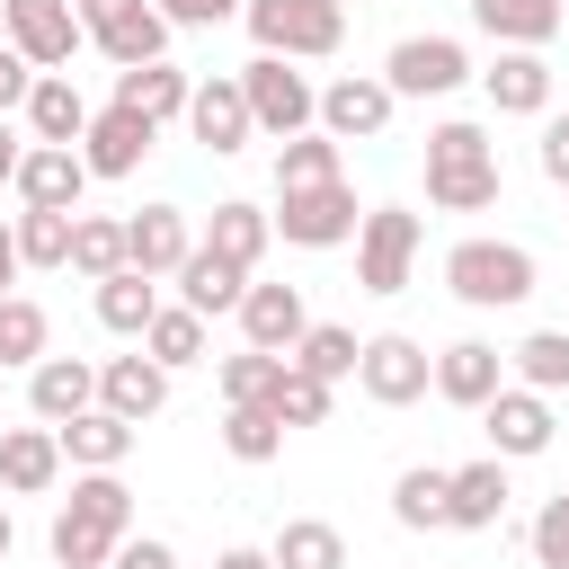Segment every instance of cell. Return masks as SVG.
Here are the masks:
<instances>
[{"label":"cell","instance_id":"1","mask_svg":"<svg viewBox=\"0 0 569 569\" xmlns=\"http://www.w3.org/2000/svg\"><path fill=\"white\" fill-rule=\"evenodd\" d=\"M498 187H507V169H498L489 124L445 116V124L427 133V204H436V213H489Z\"/></svg>","mask_w":569,"mask_h":569},{"label":"cell","instance_id":"2","mask_svg":"<svg viewBox=\"0 0 569 569\" xmlns=\"http://www.w3.org/2000/svg\"><path fill=\"white\" fill-rule=\"evenodd\" d=\"M445 284H453V302H471V311H516L533 284H542V267H533V249L525 240H453L445 249Z\"/></svg>","mask_w":569,"mask_h":569},{"label":"cell","instance_id":"3","mask_svg":"<svg viewBox=\"0 0 569 569\" xmlns=\"http://www.w3.org/2000/svg\"><path fill=\"white\" fill-rule=\"evenodd\" d=\"M240 27L276 62H329L347 44V9L338 0H240Z\"/></svg>","mask_w":569,"mask_h":569},{"label":"cell","instance_id":"4","mask_svg":"<svg viewBox=\"0 0 569 569\" xmlns=\"http://www.w3.org/2000/svg\"><path fill=\"white\" fill-rule=\"evenodd\" d=\"M231 80H240L249 124H258L267 142H293V133L320 124V80H311V71H293V62H276V53H249Z\"/></svg>","mask_w":569,"mask_h":569},{"label":"cell","instance_id":"5","mask_svg":"<svg viewBox=\"0 0 569 569\" xmlns=\"http://www.w3.org/2000/svg\"><path fill=\"white\" fill-rule=\"evenodd\" d=\"M71 18H80V36H89L116 71H133V62H169V36H178L151 0H71Z\"/></svg>","mask_w":569,"mask_h":569},{"label":"cell","instance_id":"6","mask_svg":"<svg viewBox=\"0 0 569 569\" xmlns=\"http://www.w3.org/2000/svg\"><path fill=\"white\" fill-rule=\"evenodd\" d=\"M418 249H427V231H418L409 204H365V222H356V284L365 293H400L418 276Z\"/></svg>","mask_w":569,"mask_h":569},{"label":"cell","instance_id":"7","mask_svg":"<svg viewBox=\"0 0 569 569\" xmlns=\"http://www.w3.org/2000/svg\"><path fill=\"white\" fill-rule=\"evenodd\" d=\"M356 391H365L373 409H409V400L436 391V356H427L409 329H373L365 356H356Z\"/></svg>","mask_w":569,"mask_h":569},{"label":"cell","instance_id":"8","mask_svg":"<svg viewBox=\"0 0 569 569\" xmlns=\"http://www.w3.org/2000/svg\"><path fill=\"white\" fill-rule=\"evenodd\" d=\"M267 222H276V240H293V249H338V240H356L365 204H356L347 178H329V187H293V196H276Z\"/></svg>","mask_w":569,"mask_h":569},{"label":"cell","instance_id":"9","mask_svg":"<svg viewBox=\"0 0 569 569\" xmlns=\"http://www.w3.org/2000/svg\"><path fill=\"white\" fill-rule=\"evenodd\" d=\"M462 80H471V53L453 36H400L382 53V89L391 98H453Z\"/></svg>","mask_w":569,"mask_h":569},{"label":"cell","instance_id":"10","mask_svg":"<svg viewBox=\"0 0 569 569\" xmlns=\"http://www.w3.org/2000/svg\"><path fill=\"white\" fill-rule=\"evenodd\" d=\"M391 89H382V71H338V80H320V133L347 151V142H382L391 133Z\"/></svg>","mask_w":569,"mask_h":569},{"label":"cell","instance_id":"11","mask_svg":"<svg viewBox=\"0 0 569 569\" xmlns=\"http://www.w3.org/2000/svg\"><path fill=\"white\" fill-rule=\"evenodd\" d=\"M0 44H9V53H27L36 71H62L89 36H80L71 0H0Z\"/></svg>","mask_w":569,"mask_h":569},{"label":"cell","instance_id":"12","mask_svg":"<svg viewBox=\"0 0 569 569\" xmlns=\"http://www.w3.org/2000/svg\"><path fill=\"white\" fill-rule=\"evenodd\" d=\"M480 436H489V453H498V462H533V453H551L560 418H551V400H542V391L507 382V391L480 409Z\"/></svg>","mask_w":569,"mask_h":569},{"label":"cell","instance_id":"13","mask_svg":"<svg viewBox=\"0 0 569 569\" xmlns=\"http://www.w3.org/2000/svg\"><path fill=\"white\" fill-rule=\"evenodd\" d=\"M187 133H196L213 160H231V151H249V142H258L249 98H240V80H231V71H213V80H196V89H187Z\"/></svg>","mask_w":569,"mask_h":569},{"label":"cell","instance_id":"14","mask_svg":"<svg viewBox=\"0 0 569 569\" xmlns=\"http://www.w3.org/2000/svg\"><path fill=\"white\" fill-rule=\"evenodd\" d=\"M151 142H160V124L124 116V107H89V133H80V169H89V178H133V169L151 160Z\"/></svg>","mask_w":569,"mask_h":569},{"label":"cell","instance_id":"15","mask_svg":"<svg viewBox=\"0 0 569 569\" xmlns=\"http://www.w3.org/2000/svg\"><path fill=\"white\" fill-rule=\"evenodd\" d=\"M18 204L27 213H80V196H89V169H80V151H62V142H27V160H18Z\"/></svg>","mask_w":569,"mask_h":569},{"label":"cell","instance_id":"16","mask_svg":"<svg viewBox=\"0 0 569 569\" xmlns=\"http://www.w3.org/2000/svg\"><path fill=\"white\" fill-rule=\"evenodd\" d=\"M187 249H196V231H187V204H142V213H124V267L133 276H178L187 267Z\"/></svg>","mask_w":569,"mask_h":569},{"label":"cell","instance_id":"17","mask_svg":"<svg viewBox=\"0 0 569 569\" xmlns=\"http://www.w3.org/2000/svg\"><path fill=\"white\" fill-rule=\"evenodd\" d=\"M240 347H258V356H293V338L311 329V311H302V284H258L249 276V293H240Z\"/></svg>","mask_w":569,"mask_h":569},{"label":"cell","instance_id":"18","mask_svg":"<svg viewBox=\"0 0 569 569\" xmlns=\"http://www.w3.org/2000/svg\"><path fill=\"white\" fill-rule=\"evenodd\" d=\"M507 498H516V489H507V462H498V453L445 471V525H453V533H498Z\"/></svg>","mask_w":569,"mask_h":569},{"label":"cell","instance_id":"19","mask_svg":"<svg viewBox=\"0 0 569 569\" xmlns=\"http://www.w3.org/2000/svg\"><path fill=\"white\" fill-rule=\"evenodd\" d=\"M507 391V356L489 347V338H453V347H436V400H453V409H489Z\"/></svg>","mask_w":569,"mask_h":569},{"label":"cell","instance_id":"20","mask_svg":"<svg viewBox=\"0 0 569 569\" xmlns=\"http://www.w3.org/2000/svg\"><path fill=\"white\" fill-rule=\"evenodd\" d=\"M27 409H36V427H62V418L98 409V365L89 356H36L27 365Z\"/></svg>","mask_w":569,"mask_h":569},{"label":"cell","instance_id":"21","mask_svg":"<svg viewBox=\"0 0 569 569\" xmlns=\"http://www.w3.org/2000/svg\"><path fill=\"white\" fill-rule=\"evenodd\" d=\"M471 27H480L498 53H542V44L569 27V9H560V0H471Z\"/></svg>","mask_w":569,"mask_h":569},{"label":"cell","instance_id":"22","mask_svg":"<svg viewBox=\"0 0 569 569\" xmlns=\"http://www.w3.org/2000/svg\"><path fill=\"white\" fill-rule=\"evenodd\" d=\"M27 142H62V151H80V133H89V98H80V80L71 71H36V89H27Z\"/></svg>","mask_w":569,"mask_h":569},{"label":"cell","instance_id":"23","mask_svg":"<svg viewBox=\"0 0 569 569\" xmlns=\"http://www.w3.org/2000/svg\"><path fill=\"white\" fill-rule=\"evenodd\" d=\"M489 116H551V62L542 53H498L489 71H471Z\"/></svg>","mask_w":569,"mask_h":569},{"label":"cell","instance_id":"24","mask_svg":"<svg viewBox=\"0 0 569 569\" xmlns=\"http://www.w3.org/2000/svg\"><path fill=\"white\" fill-rule=\"evenodd\" d=\"M98 409H116L124 427H142V418L169 409V373H160L151 356H107V365H98Z\"/></svg>","mask_w":569,"mask_h":569},{"label":"cell","instance_id":"25","mask_svg":"<svg viewBox=\"0 0 569 569\" xmlns=\"http://www.w3.org/2000/svg\"><path fill=\"white\" fill-rule=\"evenodd\" d=\"M133 436H142V427H124L116 409H80V418H62V427H53V445H62V462H71V471H124Z\"/></svg>","mask_w":569,"mask_h":569},{"label":"cell","instance_id":"26","mask_svg":"<svg viewBox=\"0 0 569 569\" xmlns=\"http://www.w3.org/2000/svg\"><path fill=\"white\" fill-rule=\"evenodd\" d=\"M187 71L178 62H133V71H116V98L107 107H124V116H142V124H178L187 116Z\"/></svg>","mask_w":569,"mask_h":569},{"label":"cell","instance_id":"27","mask_svg":"<svg viewBox=\"0 0 569 569\" xmlns=\"http://www.w3.org/2000/svg\"><path fill=\"white\" fill-rule=\"evenodd\" d=\"M53 480H62L53 427H0V489H9V498H44Z\"/></svg>","mask_w":569,"mask_h":569},{"label":"cell","instance_id":"28","mask_svg":"<svg viewBox=\"0 0 569 569\" xmlns=\"http://www.w3.org/2000/svg\"><path fill=\"white\" fill-rule=\"evenodd\" d=\"M267 240H276V222H267V204H249V196H222V204H213V222H204V249H213V258H231V267H249V276H258Z\"/></svg>","mask_w":569,"mask_h":569},{"label":"cell","instance_id":"29","mask_svg":"<svg viewBox=\"0 0 569 569\" xmlns=\"http://www.w3.org/2000/svg\"><path fill=\"white\" fill-rule=\"evenodd\" d=\"M240 293H249V267H231V258H213V249L196 240L187 267H178V302H187L196 320H213V311H240Z\"/></svg>","mask_w":569,"mask_h":569},{"label":"cell","instance_id":"30","mask_svg":"<svg viewBox=\"0 0 569 569\" xmlns=\"http://www.w3.org/2000/svg\"><path fill=\"white\" fill-rule=\"evenodd\" d=\"M356 356H365V338H356L347 320H311V329L293 338V356H284V365H302L311 382H329V391H338V382H356Z\"/></svg>","mask_w":569,"mask_h":569},{"label":"cell","instance_id":"31","mask_svg":"<svg viewBox=\"0 0 569 569\" xmlns=\"http://www.w3.org/2000/svg\"><path fill=\"white\" fill-rule=\"evenodd\" d=\"M267 560L276 569H347V533L329 516H284L276 542H267Z\"/></svg>","mask_w":569,"mask_h":569},{"label":"cell","instance_id":"32","mask_svg":"<svg viewBox=\"0 0 569 569\" xmlns=\"http://www.w3.org/2000/svg\"><path fill=\"white\" fill-rule=\"evenodd\" d=\"M89 302H98V329H116V338H133V347H142V329L160 320V284H151V276H133V267H124V276H107Z\"/></svg>","mask_w":569,"mask_h":569},{"label":"cell","instance_id":"33","mask_svg":"<svg viewBox=\"0 0 569 569\" xmlns=\"http://www.w3.org/2000/svg\"><path fill=\"white\" fill-rule=\"evenodd\" d=\"M507 382L560 400V391H569V329H533V338H516V347H507Z\"/></svg>","mask_w":569,"mask_h":569},{"label":"cell","instance_id":"34","mask_svg":"<svg viewBox=\"0 0 569 569\" xmlns=\"http://www.w3.org/2000/svg\"><path fill=\"white\" fill-rule=\"evenodd\" d=\"M258 409H267L284 436H293V427H329V382H311L302 365H276V382H267Z\"/></svg>","mask_w":569,"mask_h":569},{"label":"cell","instance_id":"35","mask_svg":"<svg viewBox=\"0 0 569 569\" xmlns=\"http://www.w3.org/2000/svg\"><path fill=\"white\" fill-rule=\"evenodd\" d=\"M36 356H53V320H44V302L0 293V373H18V365H36Z\"/></svg>","mask_w":569,"mask_h":569},{"label":"cell","instance_id":"36","mask_svg":"<svg viewBox=\"0 0 569 569\" xmlns=\"http://www.w3.org/2000/svg\"><path fill=\"white\" fill-rule=\"evenodd\" d=\"M329 178H347L338 169V142L311 124V133H293V142H276V196H293V187H329Z\"/></svg>","mask_w":569,"mask_h":569},{"label":"cell","instance_id":"37","mask_svg":"<svg viewBox=\"0 0 569 569\" xmlns=\"http://www.w3.org/2000/svg\"><path fill=\"white\" fill-rule=\"evenodd\" d=\"M71 276H89V284L124 276V222L116 213H80L71 222Z\"/></svg>","mask_w":569,"mask_h":569},{"label":"cell","instance_id":"38","mask_svg":"<svg viewBox=\"0 0 569 569\" xmlns=\"http://www.w3.org/2000/svg\"><path fill=\"white\" fill-rule=\"evenodd\" d=\"M142 356H151L160 373H178V365H204V320H196L187 302H160V320L142 329Z\"/></svg>","mask_w":569,"mask_h":569},{"label":"cell","instance_id":"39","mask_svg":"<svg viewBox=\"0 0 569 569\" xmlns=\"http://www.w3.org/2000/svg\"><path fill=\"white\" fill-rule=\"evenodd\" d=\"M71 516H89V525H107V533H133V489H124V471H71V498H62Z\"/></svg>","mask_w":569,"mask_h":569},{"label":"cell","instance_id":"40","mask_svg":"<svg viewBox=\"0 0 569 569\" xmlns=\"http://www.w3.org/2000/svg\"><path fill=\"white\" fill-rule=\"evenodd\" d=\"M71 222L80 213H9V240H18V267H71Z\"/></svg>","mask_w":569,"mask_h":569},{"label":"cell","instance_id":"41","mask_svg":"<svg viewBox=\"0 0 569 569\" xmlns=\"http://www.w3.org/2000/svg\"><path fill=\"white\" fill-rule=\"evenodd\" d=\"M391 516H400L409 533H436V525H445V462H409V471L391 480Z\"/></svg>","mask_w":569,"mask_h":569},{"label":"cell","instance_id":"42","mask_svg":"<svg viewBox=\"0 0 569 569\" xmlns=\"http://www.w3.org/2000/svg\"><path fill=\"white\" fill-rule=\"evenodd\" d=\"M44 542H53V569H107L124 533H107V525H89V516H71V507H62Z\"/></svg>","mask_w":569,"mask_h":569},{"label":"cell","instance_id":"43","mask_svg":"<svg viewBox=\"0 0 569 569\" xmlns=\"http://www.w3.org/2000/svg\"><path fill=\"white\" fill-rule=\"evenodd\" d=\"M276 365H284V356H258V347L222 356V365H213V391H222V409H258V400H267V382H276Z\"/></svg>","mask_w":569,"mask_h":569},{"label":"cell","instance_id":"44","mask_svg":"<svg viewBox=\"0 0 569 569\" xmlns=\"http://www.w3.org/2000/svg\"><path fill=\"white\" fill-rule=\"evenodd\" d=\"M213 436H222V453H231V462H276V453H284V427H276L267 409H222V427H213Z\"/></svg>","mask_w":569,"mask_h":569},{"label":"cell","instance_id":"45","mask_svg":"<svg viewBox=\"0 0 569 569\" xmlns=\"http://www.w3.org/2000/svg\"><path fill=\"white\" fill-rule=\"evenodd\" d=\"M525 551H533V569H569V489H551V498L533 507Z\"/></svg>","mask_w":569,"mask_h":569},{"label":"cell","instance_id":"46","mask_svg":"<svg viewBox=\"0 0 569 569\" xmlns=\"http://www.w3.org/2000/svg\"><path fill=\"white\" fill-rule=\"evenodd\" d=\"M533 169L551 187H569V116H542V142H533Z\"/></svg>","mask_w":569,"mask_h":569},{"label":"cell","instance_id":"47","mask_svg":"<svg viewBox=\"0 0 569 569\" xmlns=\"http://www.w3.org/2000/svg\"><path fill=\"white\" fill-rule=\"evenodd\" d=\"M169 27H231L240 18V0H151Z\"/></svg>","mask_w":569,"mask_h":569},{"label":"cell","instance_id":"48","mask_svg":"<svg viewBox=\"0 0 569 569\" xmlns=\"http://www.w3.org/2000/svg\"><path fill=\"white\" fill-rule=\"evenodd\" d=\"M107 569H178V551H169V542H160V533H124V542H116V560H107Z\"/></svg>","mask_w":569,"mask_h":569},{"label":"cell","instance_id":"49","mask_svg":"<svg viewBox=\"0 0 569 569\" xmlns=\"http://www.w3.org/2000/svg\"><path fill=\"white\" fill-rule=\"evenodd\" d=\"M27 89H36V62L0 44V116H18V107H27Z\"/></svg>","mask_w":569,"mask_h":569},{"label":"cell","instance_id":"50","mask_svg":"<svg viewBox=\"0 0 569 569\" xmlns=\"http://www.w3.org/2000/svg\"><path fill=\"white\" fill-rule=\"evenodd\" d=\"M18 160H27V133H18V124H9V116H0V187H9V178H18Z\"/></svg>","mask_w":569,"mask_h":569},{"label":"cell","instance_id":"51","mask_svg":"<svg viewBox=\"0 0 569 569\" xmlns=\"http://www.w3.org/2000/svg\"><path fill=\"white\" fill-rule=\"evenodd\" d=\"M213 569H276V560H267V551H258V542H231V551H222V560H213Z\"/></svg>","mask_w":569,"mask_h":569},{"label":"cell","instance_id":"52","mask_svg":"<svg viewBox=\"0 0 569 569\" xmlns=\"http://www.w3.org/2000/svg\"><path fill=\"white\" fill-rule=\"evenodd\" d=\"M18 284V240H9V222H0V293Z\"/></svg>","mask_w":569,"mask_h":569},{"label":"cell","instance_id":"53","mask_svg":"<svg viewBox=\"0 0 569 569\" xmlns=\"http://www.w3.org/2000/svg\"><path fill=\"white\" fill-rule=\"evenodd\" d=\"M9 542H18V525H9V507H0V560H9Z\"/></svg>","mask_w":569,"mask_h":569},{"label":"cell","instance_id":"54","mask_svg":"<svg viewBox=\"0 0 569 569\" xmlns=\"http://www.w3.org/2000/svg\"><path fill=\"white\" fill-rule=\"evenodd\" d=\"M338 9H365V0H338Z\"/></svg>","mask_w":569,"mask_h":569},{"label":"cell","instance_id":"55","mask_svg":"<svg viewBox=\"0 0 569 569\" xmlns=\"http://www.w3.org/2000/svg\"><path fill=\"white\" fill-rule=\"evenodd\" d=\"M0 391H9V373H0Z\"/></svg>","mask_w":569,"mask_h":569}]
</instances>
